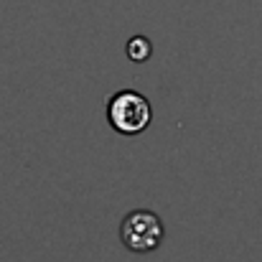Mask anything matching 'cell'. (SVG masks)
I'll return each mask as SVG.
<instances>
[{
    "mask_svg": "<svg viewBox=\"0 0 262 262\" xmlns=\"http://www.w3.org/2000/svg\"><path fill=\"white\" fill-rule=\"evenodd\" d=\"M107 122L115 133L133 138L150 127L153 107L145 94H140L135 89H120L107 102Z\"/></svg>",
    "mask_w": 262,
    "mask_h": 262,
    "instance_id": "6da1fadb",
    "label": "cell"
},
{
    "mask_svg": "<svg viewBox=\"0 0 262 262\" xmlns=\"http://www.w3.org/2000/svg\"><path fill=\"white\" fill-rule=\"evenodd\" d=\"M163 237H166V229L156 211L135 209L120 222V242L135 255L156 252Z\"/></svg>",
    "mask_w": 262,
    "mask_h": 262,
    "instance_id": "7a4b0ae2",
    "label": "cell"
},
{
    "mask_svg": "<svg viewBox=\"0 0 262 262\" xmlns=\"http://www.w3.org/2000/svg\"><path fill=\"white\" fill-rule=\"evenodd\" d=\"M125 54H127V59L130 61H135V64H143V61H148L150 56H153V43H150V38L148 36H133L130 41H127V46H125Z\"/></svg>",
    "mask_w": 262,
    "mask_h": 262,
    "instance_id": "3957f363",
    "label": "cell"
}]
</instances>
